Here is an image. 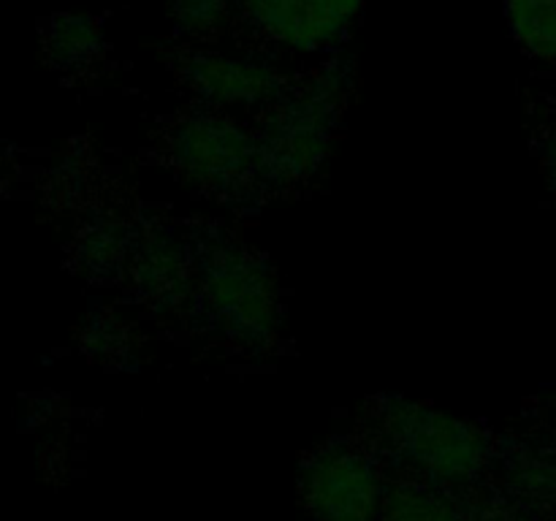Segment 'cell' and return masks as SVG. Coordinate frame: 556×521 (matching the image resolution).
Masks as SVG:
<instances>
[{
    "label": "cell",
    "instance_id": "9c48e42d",
    "mask_svg": "<svg viewBox=\"0 0 556 521\" xmlns=\"http://www.w3.org/2000/svg\"><path fill=\"white\" fill-rule=\"evenodd\" d=\"M364 0H239L237 20L266 47L324 52L351 33Z\"/></svg>",
    "mask_w": 556,
    "mask_h": 521
},
{
    "label": "cell",
    "instance_id": "9a60e30c",
    "mask_svg": "<svg viewBox=\"0 0 556 521\" xmlns=\"http://www.w3.org/2000/svg\"><path fill=\"white\" fill-rule=\"evenodd\" d=\"M505 16L516 43L556 68V0H505Z\"/></svg>",
    "mask_w": 556,
    "mask_h": 521
},
{
    "label": "cell",
    "instance_id": "3957f363",
    "mask_svg": "<svg viewBox=\"0 0 556 521\" xmlns=\"http://www.w3.org/2000/svg\"><path fill=\"white\" fill-rule=\"evenodd\" d=\"M356 432L386 467L454 494L478 492L500 454L483 423L405 396L383 394L364 402Z\"/></svg>",
    "mask_w": 556,
    "mask_h": 521
},
{
    "label": "cell",
    "instance_id": "ba28073f",
    "mask_svg": "<svg viewBox=\"0 0 556 521\" xmlns=\"http://www.w3.org/2000/svg\"><path fill=\"white\" fill-rule=\"evenodd\" d=\"M166 63L190 101L210 103L228 112L237 109L261 112L277 101L293 81V74H286L275 63L261 58H231L199 43L174 47Z\"/></svg>",
    "mask_w": 556,
    "mask_h": 521
},
{
    "label": "cell",
    "instance_id": "4fadbf2b",
    "mask_svg": "<svg viewBox=\"0 0 556 521\" xmlns=\"http://www.w3.org/2000/svg\"><path fill=\"white\" fill-rule=\"evenodd\" d=\"M74 342L85 361L106 372L139 369L147 345L139 326L112 307H96L81 315L74 329Z\"/></svg>",
    "mask_w": 556,
    "mask_h": 521
},
{
    "label": "cell",
    "instance_id": "5bb4252c",
    "mask_svg": "<svg viewBox=\"0 0 556 521\" xmlns=\"http://www.w3.org/2000/svg\"><path fill=\"white\" fill-rule=\"evenodd\" d=\"M470 494H454L418 478L396 475L389 481L380 521H476Z\"/></svg>",
    "mask_w": 556,
    "mask_h": 521
},
{
    "label": "cell",
    "instance_id": "7c38bea8",
    "mask_svg": "<svg viewBox=\"0 0 556 521\" xmlns=\"http://www.w3.org/2000/svg\"><path fill=\"white\" fill-rule=\"evenodd\" d=\"M497 492L519 508L556 521V440L521 437L510 440L494 461Z\"/></svg>",
    "mask_w": 556,
    "mask_h": 521
},
{
    "label": "cell",
    "instance_id": "2e32d148",
    "mask_svg": "<svg viewBox=\"0 0 556 521\" xmlns=\"http://www.w3.org/2000/svg\"><path fill=\"white\" fill-rule=\"evenodd\" d=\"M239 0H172V25L185 43H210L237 20Z\"/></svg>",
    "mask_w": 556,
    "mask_h": 521
},
{
    "label": "cell",
    "instance_id": "6da1fadb",
    "mask_svg": "<svg viewBox=\"0 0 556 521\" xmlns=\"http://www.w3.org/2000/svg\"><path fill=\"white\" fill-rule=\"evenodd\" d=\"M190 237L195 253L190 336L233 358L280 351L286 307L266 253L220 220H190Z\"/></svg>",
    "mask_w": 556,
    "mask_h": 521
},
{
    "label": "cell",
    "instance_id": "277c9868",
    "mask_svg": "<svg viewBox=\"0 0 556 521\" xmlns=\"http://www.w3.org/2000/svg\"><path fill=\"white\" fill-rule=\"evenodd\" d=\"M353 90L351 60L331 58L307 74H293L291 87L255 112L253 128L271 201L302 199L324 179Z\"/></svg>",
    "mask_w": 556,
    "mask_h": 521
},
{
    "label": "cell",
    "instance_id": "52a82bcc",
    "mask_svg": "<svg viewBox=\"0 0 556 521\" xmlns=\"http://www.w3.org/2000/svg\"><path fill=\"white\" fill-rule=\"evenodd\" d=\"M144 201L136 188L117 174L112 185L90 206L71 217L63 228V266L74 277L96 288H123L130 250Z\"/></svg>",
    "mask_w": 556,
    "mask_h": 521
},
{
    "label": "cell",
    "instance_id": "5b68a950",
    "mask_svg": "<svg viewBox=\"0 0 556 521\" xmlns=\"http://www.w3.org/2000/svg\"><path fill=\"white\" fill-rule=\"evenodd\" d=\"M125 296L166 334H190L195 309V253L190 220L161 206H141L125 271Z\"/></svg>",
    "mask_w": 556,
    "mask_h": 521
},
{
    "label": "cell",
    "instance_id": "30bf717a",
    "mask_svg": "<svg viewBox=\"0 0 556 521\" xmlns=\"http://www.w3.org/2000/svg\"><path fill=\"white\" fill-rule=\"evenodd\" d=\"M117 168L103 161L90 134L71 136L36 185V204L58 226L90 206L117 179Z\"/></svg>",
    "mask_w": 556,
    "mask_h": 521
},
{
    "label": "cell",
    "instance_id": "d6986e66",
    "mask_svg": "<svg viewBox=\"0 0 556 521\" xmlns=\"http://www.w3.org/2000/svg\"><path fill=\"white\" fill-rule=\"evenodd\" d=\"M554 399H556V396H554Z\"/></svg>",
    "mask_w": 556,
    "mask_h": 521
},
{
    "label": "cell",
    "instance_id": "8992f818",
    "mask_svg": "<svg viewBox=\"0 0 556 521\" xmlns=\"http://www.w3.org/2000/svg\"><path fill=\"white\" fill-rule=\"evenodd\" d=\"M389 467L358 432L329 437L299 465V505L309 521H380Z\"/></svg>",
    "mask_w": 556,
    "mask_h": 521
},
{
    "label": "cell",
    "instance_id": "7a4b0ae2",
    "mask_svg": "<svg viewBox=\"0 0 556 521\" xmlns=\"http://www.w3.org/2000/svg\"><path fill=\"white\" fill-rule=\"evenodd\" d=\"M141 163L163 168L199 199L237 215L271 204L258 136L228 109L188 101L152 119Z\"/></svg>",
    "mask_w": 556,
    "mask_h": 521
},
{
    "label": "cell",
    "instance_id": "e0dca14e",
    "mask_svg": "<svg viewBox=\"0 0 556 521\" xmlns=\"http://www.w3.org/2000/svg\"><path fill=\"white\" fill-rule=\"evenodd\" d=\"M527 117H530L532 155H535L543 182H546L548 195L556 206V98H530Z\"/></svg>",
    "mask_w": 556,
    "mask_h": 521
},
{
    "label": "cell",
    "instance_id": "ac0fdd59",
    "mask_svg": "<svg viewBox=\"0 0 556 521\" xmlns=\"http://www.w3.org/2000/svg\"><path fill=\"white\" fill-rule=\"evenodd\" d=\"M478 492L470 494V503H472V519L476 521H543L541 516L530 513V510L519 508L514 505L510 499H505L503 494H494L492 499H476Z\"/></svg>",
    "mask_w": 556,
    "mask_h": 521
},
{
    "label": "cell",
    "instance_id": "8fae6325",
    "mask_svg": "<svg viewBox=\"0 0 556 521\" xmlns=\"http://www.w3.org/2000/svg\"><path fill=\"white\" fill-rule=\"evenodd\" d=\"M43 68L71 87H92L109 74V41L98 16L58 11L38 30Z\"/></svg>",
    "mask_w": 556,
    "mask_h": 521
}]
</instances>
